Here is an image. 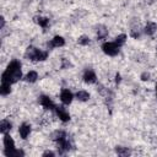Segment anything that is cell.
<instances>
[{
	"mask_svg": "<svg viewBox=\"0 0 157 157\" xmlns=\"http://www.w3.org/2000/svg\"><path fill=\"white\" fill-rule=\"evenodd\" d=\"M102 50L108 56H115L120 52V47L115 42H104L102 44Z\"/></svg>",
	"mask_w": 157,
	"mask_h": 157,
	"instance_id": "2",
	"label": "cell"
},
{
	"mask_svg": "<svg viewBox=\"0 0 157 157\" xmlns=\"http://www.w3.org/2000/svg\"><path fill=\"white\" fill-rule=\"evenodd\" d=\"M96 34H97V38H98V39H104V38L108 36V29H107V27L103 26V25L97 26Z\"/></svg>",
	"mask_w": 157,
	"mask_h": 157,
	"instance_id": "15",
	"label": "cell"
},
{
	"mask_svg": "<svg viewBox=\"0 0 157 157\" xmlns=\"http://www.w3.org/2000/svg\"><path fill=\"white\" fill-rule=\"evenodd\" d=\"M75 98L78 101V102H88V99L91 98V94L88 91L86 90H78L76 93H75Z\"/></svg>",
	"mask_w": 157,
	"mask_h": 157,
	"instance_id": "12",
	"label": "cell"
},
{
	"mask_svg": "<svg viewBox=\"0 0 157 157\" xmlns=\"http://www.w3.org/2000/svg\"><path fill=\"white\" fill-rule=\"evenodd\" d=\"M11 129H12V123L10 121V119L5 118L0 121V132L1 134H7L11 131Z\"/></svg>",
	"mask_w": 157,
	"mask_h": 157,
	"instance_id": "13",
	"label": "cell"
},
{
	"mask_svg": "<svg viewBox=\"0 0 157 157\" xmlns=\"http://www.w3.org/2000/svg\"><path fill=\"white\" fill-rule=\"evenodd\" d=\"M82 80H83V82H86L88 85H92V83H96L97 82V75H96V72L92 69H86L83 71Z\"/></svg>",
	"mask_w": 157,
	"mask_h": 157,
	"instance_id": "6",
	"label": "cell"
},
{
	"mask_svg": "<svg viewBox=\"0 0 157 157\" xmlns=\"http://www.w3.org/2000/svg\"><path fill=\"white\" fill-rule=\"evenodd\" d=\"M115 152L119 156H128V155H130V150L128 147H123V146H117L115 147Z\"/></svg>",
	"mask_w": 157,
	"mask_h": 157,
	"instance_id": "20",
	"label": "cell"
},
{
	"mask_svg": "<svg viewBox=\"0 0 157 157\" xmlns=\"http://www.w3.org/2000/svg\"><path fill=\"white\" fill-rule=\"evenodd\" d=\"M31 132H32V126L28 123L20 124V126H18V135H20V137L22 140L28 139V136L31 135Z\"/></svg>",
	"mask_w": 157,
	"mask_h": 157,
	"instance_id": "8",
	"label": "cell"
},
{
	"mask_svg": "<svg viewBox=\"0 0 157 157\" xmlns=\"http://www.w3.org/2000/svg\"><path fill=\"white\" fill-rule=\"evenodd\" d=\"M39 104L44 108V109H47V110H54L55 109V103L52 101V98L50 97H48V96H40L39 97Z\"/></svg>",
	"mask_w": 157,
	"mask_h": 157,
	"instance_id": "7",
	"label": "cell"
},
{
	"mask_svg": "<svg viewBox=\"0 0 157 157\" xmlns=\"http://www.w3.org/2000/svg\"><path fill=\"white\" fill-rule=\"evenodd\" d=\"M59 97H60V101H61V103H63L64 105H69V104H71L72 101H74V98H75L74 93H72L69 88H63V90L60 91Z\"/></svg>",
	"mask_w": 157,
	"mask_h": 157,
	"instance_id": "4",
	"label": "cell"
},
{
	"mask_svg": "<svg viewBox=\"0 0 157 157\" xmlns=\"http://www.w3.org/2000/svg\"><path fill=\"white\" fill-rule=\"evenodd\" d=\"M36 22H37L42 28H47V27H48V25H49V18L39 16V17H36Z\"/></svg>",
	"mask_w": 157,
	"mask_h": 157,
	"instance_id": "19",
	"label": "cell"
},
{
	"mask_svg": "<svg viewBox=\"0 0 157 157\" xmlns=\"http://www.w3.org/2000/svg\"><path fill=\"white\" fill-rule=\"evenodd\" d=\"M155 93H156V98H157V83H156V86H155Z\"/></svg>",
	"mask_w": 157,
	"mask_h": 157,
	"instance_id": "26",
	"label": "cell"
},
{
	"mask_svg": "<svg viewBox=\"0 0 157 157\" xmlns=\"http://www.w3.org/2000/svg\"><path fill=\"white\" fill-rule=\"evenodd\" d=\"M77 43H78L80 45H88V44H90V37L86 36V34H82V36L78 37Z\"/></svg>",
	"mask_w": 157,
	"mask_h": 157,
	"instance_id": "21",
	"label": "cell"
},
{
	"mask_svg": "<svg viewBox=\"0 0 157 157\" xmlns=\"http://www.w3.org/2000/svg\"><path fill=\"white\" fill-rule=\"evenodd\" d=\"M126 39H128V36H126L125 33H120V34H118V36L115 37V40H114V42L121 48V47L126 43Z\"/></svg>",
	"mask_w": 157,
	"mask_h": 157,
	"instance_id": "18",
	"label": "cell"
},
{
	"mask_svg": "<svg viewBox=\"0 0 157 157\" xmlns=\"http://www.w3.org/2000/svg\"><path fill=\"white\" fill-rule=\"evenodd\" d=\"M156 32H157V23H156V22L150 21V22H147L146 26L144 27V33L147 34V36H153Z\"/></svg>",
	"mask_w": 157,
	"mask_h": 157,
	"instance_id": "14",
	"label": "cell"
},
{
	"mask_svg": "<svg viewBox=\"0 0 157 157\" xmlns=\"http://www.w3.org/2000/svg\"><path fill=\"white\" fill-rule=\"evenodd\" d=\"M130 36H131L132 38H135V39L140 38V36H141V29H140L139 27H132V28L130 29Z\"/></svg>",
	"mask_w": 157,
	"mask_h": 157,
	"instance_id": "22",
	"label": "cell"
},
{
	"mask_svg": "<svg viewBox=\"0 0 157 157\" xmlns=\"http://www.w3.org/2000/svg\"><path fill=\"white\" fill-rule=\"evenodd\" d=\"M63 137H66V132L64 131V130H54L52 134H50V139L53 140V141H58V140H60V139H63Z\"/></svg>",
	"mask_w": 157,
	"mask_h": 157,
	"instance_id": "16",
	"label": "cell"
},
{
	"mask_svg": "<svg viewBox=\"0 0 157 157\" xmlns=\"http://www.w3.org/2000/svg\"><path fill=\"white\" fill-rule=\"evenodd\" d=\"M39 50H40V49H38V48L28 47V48L26 49V53H25L26 59H28V60H31V61H37V58H38Z\"/></svg>",
	"mask_w": 157,
	"mask_h": 157,
	"instance_id": "10",
	"label": "cell"
},
{
	"mask_svg": "<svg viewBox=\"0 0 157 157\" xmlns=\"http://www.w3.org/2000/svg\"><path fill=\"white\" fill-rule=\"evenodd\" d=\"M21 78H22V65L18 60L13 59L7 64L6 69L1 74V82H7L13 85Z\"/></svg>",
	"mask_w": 157,
	"mask_h": 157,
	"instance_id": "1",
	"label": "cell"
},
{
	"mask_svg": "<svg viewBox=\"0 0 157 157\" xmlns=\"http://www.w3.org/2000/svg\"><path fill=\"white\" fill-rule=\"evenodd\" d=\"M55 155H56V153H55L54 151H50V150L43 152V156H55Z\"/></svg>",
	"mask_w": 157,
	"mask_h": 157,
	"instance_id": "25",
	"label": "cell"
},
{
	"mask_svg": "<svg viewBox=\"0 0 157 157\" xmlns=\"http://www.w3.org/2000/svg\"><path fill=\"white\" fill-rule=\"evenodd\" d=\"M2 146H4V151H2V153H6V152L12 151V150L16 148L15 140L12 139V136L10 135V132H7V134H2Z\"/></svg>",
	"mask_w": 157,
	"mask_h": 157,
	"instance_id": "3",
	"label": "cell"
},
{
	"mask_svg": "<svg viewBox=\"0 0 157 157\" xmlns=\"http://www.w3.org/2000/svg\"><path fill=\"white\" fill-rule=\"evenodd\" d=\"M150 77H151V75H150V72H147V71L142 72V74H141V76H140V78H141L142 81H148V80H150Z\"/></svg>",
	"mask_w": 157,
	"mask_h": 157,
	"instance_id": "24",
	"label": "cell"
},
{
	"mask_svg": "<svg viewBox=\"0 0 157 157\" xmlns=\"http://www.w3.org/2000/svg\"><path fill=\"white\" fill-rule=\"evenodd\" d=\"M10 92H11V83L1 82V86H0V93H1V96H7V94H10Z\"/></svg>",
	"mask_w": 157,
	"mask_h": 157,
	"instance_id": "17",
	"label": "cell"
},
{
	"mask_svg": "<svg viewBox=\"0 0 157 157\" xmlns=\"http://www.w3.org/2000/svg\"><path fill=\"white\" fill-rule=\"evenodd\" d=\"M23 78H25V81L28 82V83H34V82L38 81L39 74H38L36 70H29V71L26 72V75L23 76Z\"/></svg>",
	"mask_w": 157,
	"mask_h": 157,
	"instance_id": "11",
	"label": "cell"
},
{
	"mask_svg": "<svg viewBox=\"0 0 157 157\" xmlns=\"http://www.w3.org/2000/svg\"><path fill=\"white\" fill-rule=\"evenodd\" d=\"M69 66H71L70 61L67 59H61V69H69Z\"/></svg>",
	"mask_w": 157,
	"mask_h": 157,
	"instance_id": "23",
	"label": "cell"
},
{
	"mask_svg": "<svg viewBox=\"0 0 157 157\" xmlns=\"http://www.w3.org/2000/svg\"><path fill=\"white\" fill-rule=\"evenodd\" d=\"M54 112H55L56 117L59 118V120H61L63 123L70 121V113H69V110L64 105H56Z\"/></svg>",
	"mask_w": 157,
	"mask_h": 157,
	"instance_id": "5",
	"label": "cell"
},
{
	"mask_svg": "<svg viewBox=\"0 0 157 157\" xmlns=\"http://www.w3.org/2000/svg\"><path fill=\"white\" fill-rule=\"evenodd\" d=\"M64 45H65V39L61 36H54L50 39V42L48 43V47L49 48H61Z\"/></svg>",
	"mask_w": 157,
	"mask_h": 157,
	"instance_id": "9",
	"label": "cell"
}]
</instances>
